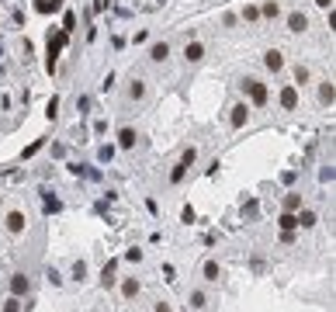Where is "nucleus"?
<instances>
[{"mask_svg":"<svg viewBox=\"0 0 336 312\" xmlns=\"http://www.w3.org/2000/svg\"><path fill=\"white\" fill-rule=\"evenodd\" d=\"M21 309V302H17V299H14V295H10V299H7V302H3V309L0 312H17Z\"/></svg>","mask_w":336,"mask_h":312,"instance_id":"bb28decb","label":"nucleus"},{"mask_svg":"<svg viewBox=\"0 0 336 312\" xmlns=\"http://www.w3.org/2000/svg\"><path fill=\"white\" fill-rule=\"evenodd\" d=\"M24 226H28V222H24L21 212H10V215H7V229H10V233H24Z\"/></svg>","mask_w":336,"mask_h":312,"instance_id":"9b49d317","label":"nucleus"},{"mask_svg":"<svg viewBox=\"0 0 336 312\" xmlns=\"http://www.w3.org/2000/svg\"><path fill=\"white\" fill-rule=\"evenodd\" d=\"M218 278H222V267H218L215 260H208V264H204V281H218Z\"/></svg>","mask_w":336,"mask_h":312,"instance_id":"4468645a","label":"nucleus"},{"mask_svg":"<svg viewBox=\"0 0 336 312\" xmlns=\"http://www.w3.org/2000/svg\"><path fill=\"white\" fill-rule=\"evenodd\" d=\"M129 97H132V101H142V97H146V83H142V80H132V87H129Z\"/></svg>","mask_w":336,"mask_h":312,"instance_id":"f3484780","label":"nucleus"},{"mask_svg":"<svg viewBox=\"0 0 336 312\" xmlns=\"http://www.w3.org/2000/svg\"><path fill=\"white\" fill-rule=\"evenodd\" d=\"M260 14H264V17H270V21H274V17H277V14H281V3H277V0H267V3H264V7H260Z\"/></svg>","mask_w":336,"mask_h":312,"instance_id":"dca6fc26","label":"nucleus"},{"mask_svg":"<svg viewBox=\"0 0 336 312\" xmlns=\"http://www.w3.org/2000/svg\"><path fill=\"white\" fill-rule=\"evenodd\" d=\"M156 312H170V306H167V302H160V306H156Z\"/></svg>","mask_w":336,"mask_h":312,"instance_id":"72a5a7b5","label":"nucleus"},{"mask_svg":"<svg viewBox=\"0 0 336 312\" xmlns=\"http://www.w3.org/2000/svg\"><path fill=\"white\" fill-rule=\"evenodd\" d=\"M204 302H208L204 292H194V295H191V306H194V309H204Z\"/></svg>","mask_w":336,"mask_h":312,"instance_id":"a878e982","label":"nucleus"},{"mask_svg":"<svg viewBox=\"0 0 336 312\" xmlns=\"http://www.w3.org/2000/svg\"><path fill=\"white\" fill-rule=\"evenodd\" d=\"M243 94H250V101L260 108V104H267V87L260 83V80H243Z\"/></svg>","mask_w":336,"mask_h":312,"instance_id":"f03ea898","label":"nucleus"},{"mask_svg":"<svg viewBox=\"0 0 336 312\" xmlns=\"http://www.w3.org/2000/svg\"><path fill=\"white\" fill-rule=\"evenodd\" d=\"M305 80H309V70H305V66H298V70H295V87H302Z\"/></svg>","mask_w":336,"mask_h":312,"instance_id":"b1692460","label":"nucleus"},{"mask_svg":"<svg viewBox=\"0 0 336 312\" xmlns=\"http://www.w3.org/2000/svg\"><path fill=\"white\" fill-rule=\"evenodd\" d=\"M66 38H69V31H63V28L49 35V49H45V70L49 73H56V63H59V52H63Z\"/></svg>","mask_w":336,"mask_h":312,"instance_id":"f257e3e1","label":"nucleus"},{"mask_svg":"<svg viewBox=\"0 0 336 312\" xmlns=\"http://www.w3.org/2000/svg\"><path fill=\"white\" fill-rule=\"evenodd\" d=\"M167 56H170V45H167V42H156V45L149 49V59H153V63H163Z\"/></svg>","mask_w":336,"mask_h":312,"instance_id":"9d476101","label":"nucleus"},{"mask_svg":"<svg viewBox=\"0 0 336 312\" xmlns=\"http://www.w3.org/2000/svg\"><path fill=\"white\" fill-rule=\"evenodd\" d=\"M298 226H302V229H312V226H316V212H302V215H298Z\"/></svg>","mask_w":336,"mask_h":312,"instance_id":"412c9836","label":"nucleus"},{"mask_svg":"<svg viewBox=\"0 0 336 312\" xmlns=\"http://www.w3.org/2000/svg\"><path fill=\"white\" fill-rule=\"evenodd\" d=\"M42 205H45V212H59V208H63L59 198H56L52 191H42Z\"/></svg>","mask_w":336,"mask_h":312,"instance_id":"ddd939ff","label":"nucleus"},{"mask_svg":"<svg viewBox=\"0 0 336 312\" xmlns=\"http://www.w3.org/2000/svg\"><path fill=\"white\" fill-rule=\"evenodd\" d=\"M83 274H87V264H83V260H76V264H73V278H76V281H83Z\"/></svg>","mask_w":336,"mask_h":312,"instance_id":"5701e85b","label":"nucleus"},{"mask_svg":"<svg viewBox=\"0 0 336 312\" xmlns=\"http://www.w3.org/2000/svg\"><path fill=\"white\" fill-rule=\"evenodd\" d=\"M316 3H319V7H326V10L333 7V0H316Z\"/></svg>","mask_w":336,"mask_h":312,"instance_id":"473e14b6","label":"nucleus"},{"mask_svg":"<svg viewBox=\"0 0 336 312\" xmlns=\"http://www.w3.org/2000/svg\"><path fill=\"white\" fill-rule=\"evenodd\" d=\"M101 285H104V288H111V285H115V264H108V267L101 271Z\"/></svg>","mask_w":336,"mask_h":312,"instance_id":"aec40b11","label":"nucleus"},{"mask_svg":"<svg viewBox=\"0 0 336 312\" xmlns=\"http://www.w3.org/2000/svg\"><path fill=\"white\" fill-rule=\"evenodd\" d=\"M277 226H281V233H295V229H298V215H295V212H281V215H277Z\"/></svg>","mask_w":336,"mask_h":312,"instance_id":"423d86ee","label":"nucleus"},{"mask_svg":"<svg viewBox=\"0 0 336 312\" xmlns=\"http://www.w3.org/2000/svg\"><path fill=\"white\" fill-rule=\"evenodd\" d=\"M281 108H284V111H295V108H298V87H295V83H288V87L281 90Z\"/></svg>","mask_w":336,"mask_h":312,"instance_id":"7ed1b4c3","label":"nucleus"},{"mask_svg":"<svg viewBox=\"0 0 336 312\" xmlns=\"http://www.w3.org/2000/svg\"><path fill=\"white\" fill-rule=\"evenodd\" d=\"M257 17H260V7H253V3H250V7L243 10V21H257Z\"/></svg>","mask_w":336,"mask_h":312,"instance_id":"4be33fe9","label":"nucleus"},{"mask_svg":"<svg viewBox=\"0 0 336 312\" xmlns=\"http://www.w3.org/2000/svg\"><path fill=\"white\" fill-rule=\"evenodd\" d=\"M122 295H125V299H135V295H139V281H135V278L122 281Z\"/></svg>","mask_w":336,"mask_h":312,"instance_id":"a211bd4d","label":"nucleus"},{"mask_svg":"<svg viewBox=\"0 0 336 312\" xmlns=\"http://www.w3.org/2000/svg\"><path fill=\"white\" fill-rule=\"evenodd\" d=\"M49 3H52V10H59V7H63V0H49Z\"/></svg>","mask_w":336,"mask_h":312,"instance_id":"f704fd0d","label":"nucleus"},{"mask_svg":"<svg viewBox=\"0 0 336 312\" xmlns=\"http://www.w3.org/2000/svg\"><path fill=\"white\" fill-rule=\"evenodd\" d=\"M180 219H184V222H187V226H191V222H194V219H198V215H194V208H191V205H187V208H184V215H180Z\"/></svg>","mask_w":336,"mask_h":312,"instance_id":"c756f323","label":"nucleus"},{"mask_svg":"<svg viewBox=\"0 0 336 312\" xmlns=\"http://www.w3.org/2000/svg\"><path fill=\"white\" fill-rule=\"evenodd\" d=\"M333 97H336V90H333V83L326 80V83L319 87V101H323V104H333Z\"/></svg>","mask_w":336,"mask_h":312,"instance_id":"2eb2a0df","label":"nucleus"},{"mask_svg":"<svg viewBox=\"0 0 336 312\" xmlns=\"http://www.w3.org/2000/svg\"><path fill=\"white\" fill-rule=\"evenodd\" d=\"M45 115H49V118H56V115H59V97H52V101H49V108H45Z\"/></svg>","mask_w":336,"mask_h":312,"instance_id":"cd10ccee","label":"nucleus"},{"mask_svg":"<svg viewBox=\"0 0 336 312\" xmlns=\"http://www.w3.org/2000/svg\"><path fill=\"white\" fill-rule=\"evenodd\" d=\"M42 143H45V139H35V143H31V146L24 150V159H28V156H35V153H38V150H42Z\"/></svg>","mask_w":336,"mask_h":312,"instance_id":"c85d7f7f","label":"nucleus"},{"mask_svg":"<svg viewBox=\"0 0 336 312\" xmlns=\"http://www.w3.org/2000/svg\"><path fill=\"white\" fill-rule=\"evenodd\" d=\"M118 146H122V150H132L135 146V129H122V132H118Z\"/></svg>","mask_w":336,"mask_h":312,"instance_id":"f8f14e48","label":"nucleus"},{"mask_svg":"<svg viewBox=\"0 0 336 312\" xmlns=\"http://www.w3.org/2000/svg\"><path fill=\"white\" fill-rule=\"evenodd\" d=\"M246 118H250V104H246V101H239V104L232 108L229 122H232V129H243V125H246Z\"/></svg>","mask_w":336,"mask_h":312,"instance_id":"20e7f679","label":"nucleus"},{"mask_svg":"<svg viewBox=\"0 0 336 312\" xmlns=\"http://www.w3.org/2000/svg\"><path fill=\"white\" fill-rule=\"evenodd\" d=\"M305 28H309V17H305V14H298V10H295V14H288V31H295V35H298V31H305Z\"/></svg>","mask_w":336,"mask_h":312,"instance_id":"1a4fd4ad","label":"nucleus"},{"mask_svg":"<svg viewBox=\"0 0 336 312\" xmlns=\"http://www.w3.org/2000/svg\"><path fill=\"white\" fill-rule=\"evenodd\" d=\"M302 208V194H288L284 198V212H298Z\"/></svg>","mask_w":336,"mask_h":312,"instance_id":"6ab92c4d","label":"nucleus"},{"mask_svg":"<svg viewBox=\"0 0 336 312\" xmlns=\"http://www.w3.org/2000/svg\"><path fill=\"white\" fill-rule=\"evenodd\" d=\"M125 260H132V264H139V260H142V250H129V253H125Z\"/></svg>","mask_w":336,"mask_h":312,"instance_id":"2f4dec72","label":"nucleus"},{"mask_svg":"<svg viewBox=\"0 0 336 312\" xmlns=\"http://www.w3.org/2000/svg\"><path fill=\"white\" fill-rule=\"evenodd\" d=\"M184 56H187V63H201L204 59V45L201 42H187V45H184Z\"/></svg>","mask_w":336,"mask_h":312,"instance_id":"0eeeda50","label":"nucleus"},{"mask_svg":"<svg viewBox=\"0 0 336 312\" xmlns=\"http://www.w3.org/2000/svg\"><path fill=\"white\" fill-rule=\"evenodd\" d=\"M28 288H31V281H28V274H14V278H10V295H14V299H21V295H28Z\"/></svg>","mask_w":336,"mask_h":312,"instance_id":"39448f33","label":"nucleus"},{"mask_svg":"<svg viewBox=\"0 0 336 312\" xmlns=\"http://www.w3.org/2000/svg\"><path fill=\"white\" fill-rule=\"evenodd\" d=\"M264 66H267L270 73H277V70H284V56H281L277 49H270L267 56H264Z\"/></svg>","mask_w":336,"mask_h":312,"instance_id":"6e6552de","label":"nucleus"},{"mask_svg":"<svg viewBox=\"0 0 336 312\" xmlns=\"http://www.w3.org/2000/svg\"><path fill=\"white\" fill-rule=\"evenodd\" d=\"M146 38H149V31H146V28H142V31H135V35H132V42H135V45H142Z\"/></svg>","mask_w":336,"mask_h":312,"instance_id":"7c9ffc66","label":"nucleus"},{"mask_svg":"<svg viewBox=\"0 0 336 312\" xmlns=\"http://www.w3.org/2000/svg\"><path fill=\"white\" fill-rule=\"evenodd\" d=\"M111 156H115V146H101V153H97V159H101V163H108Z\"/></svg>","mask_w":336,"mask_h":312,"instance_id":"393cba45","label":"nucleus"}]
</instances>
